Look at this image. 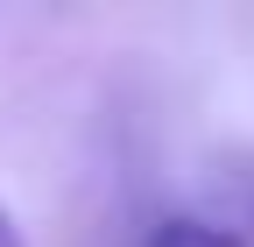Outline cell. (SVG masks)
<instances>
[{
    "label": "cell",
    "instance_id": "obj_1",
    "mask_svg": "<svg viewBox=\"0 0 254 247\" xmlns=\"http://www.w3.org/2000/svg\"><path fill=\"white\" fill-rule=\"evenodd\" d=\"M141 247H247V240H233L226 226H205V219H163Z\"/></svg>",
    "mask_w": 254,
    "mask_h": 247
},
{
    "label": "cell",
    "instance_id": "obj_2",
    "mask_svg": "<svg viewBox=\"0 0 254 247\" xmlns=\"http://www.w3.org/2000/svg\"><path fill=\"white\" fill-rule=\"evenodd\" d=\"M0 247H21V226L7 219V212H0Z\"/></svg>",
    "mask_w": 254,
    "mask_h": 247
}]
</instances>
